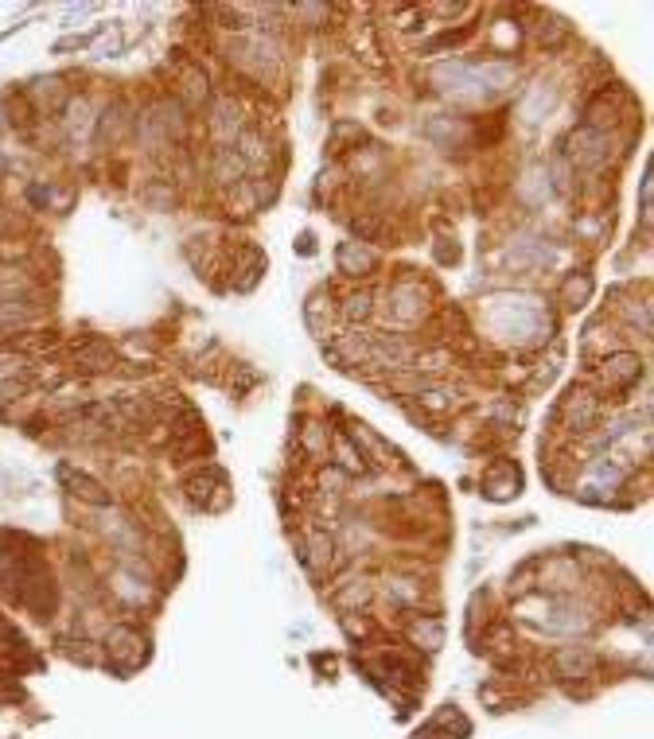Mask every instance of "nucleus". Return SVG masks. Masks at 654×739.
<instances>
[{
    "instance_id": "1",
    "label": "nucleus",
    "mask_w": 654,
    "mask_h": 739,
    "mask_svg": "<svg viewBox=\"0 0 654 739\" xmlns=\"http://www.w3.org/2000/svg\"><path fill=\"white\" fill-rule=\"evenodd\" d=\"M604 417V397L588 386H569V393L561 397V421L569 432H588L596 428Z\"/></svg>"
},
{
    "instance_id": "2",
    "label": "nucleus",
    "mask_w": 654,
    "mask_h": 739,
    "mask_svg": "<svg viewBox=\"0 0 654 739\" xmlns=\"http://www.w3.org/2000/svg\"><path fill=\"white\" fill-rule=\"evenodd\" d=\"M390 319L398 327H413L425 319V292L417 281H398L390 288Z\"/></svg>"
},
{
    "instance_id": "3",
    "label": "nucleus",
    "mask_w": 654,
    "mask_h": 739,
    "mask_svg": "<svg viewBox=\"0 0 654 739\" xmlns=\"http://www.w3.org/2000/svg\"><path fill=\"white\" fill-rule=\"evenodd\" d=\"M106 650H109V662L117 669H133L145 662V638L133 631V627H113L106 634Z\"/></svg>"
},
{
    "instance_id": "4",
    "label": "nucleus",
    "mask_w": 654,
    "mask_h": 739,
    "mask_svg": "<svg viewBox=\"0 0 654 739\" xmlns=\"http://www.w3.org/2000/svg\"><path fill=\"white\" fill-rule=\"evenodd\" d=\"M59 483H63L78 502H86V506H109V502H113L109 491L98 483V479H90L86 471H78V467H71V463H63V467H59Z\"/></svg>"
},
{
    "instance_id": "5",
    "label": "nucleus",
    "mask_w": 654,
    "mask_h": 739,
    "mask_svg": "<svg viewBox=\"0 0 654 739\" xmlns=\"http://www.w3.org/2000/svg\"><path fill=\"white\" fill-rule=\"evenodd\" d=\"M74 366H78V374H113L117 370V354L102 339H82L74 347Z\"/></svg>"
},
{
    "instance_id": "6",
    "label": "nucleus",
    "mask_w": 654,
    "mask_h": 739,
    "mask_svg": "<svg viewBox=\"0 0 654 739\" xmlns=\"http://www.w3.org/2000/svg\"><path fill=\"white\" fill-rule=\"evenodd\" d=\"M569 156L581 164V168H600L604 160H608V133H596V129H588V125H581L573 137H569Z\"/></svg>"
},
{
    "instance_id": "7",
    "label": "nucleus",
    "mask_w": 654,
    "mask_h": 739,
    "mask_svg": "<svg viewBox=\"0 0 654 739\" xmlns=\"http://www.w3.org/2000/svg\"><path fill=\"white\" fill-rule=\"evenodd\" d=\"M246 172H250V164L242 160V152L234 144H215V152H211V176L218 183H226V187L230 183H242Z\"/></svg>"
},
{
    "instance_id": "8",
    "label": "nucleus",
    "mask_w": 654,
    "mask_h": 739,
    "mask_svg": "<svg viewBox=\"0 0 654 739\" xmlns=\"http://www.w3.org/2000/svg\"><path fill=\"white\" fill-rule=\"evenodd\" d=\"M643 378V358L639 354H612L608 362H604V386H612V389H627V386H635Z\"/></svg>"
},
{
    "instance_id": "9",
    "label": "nucleus",
    "mask_w": 654,
    "mask_h": 739,
    "mask_svg": "<svg viewBox=\"0 0 654 739\" xmlns=\"http://www.w3.org/2000/svg\"><path fill=\"white\" fill-rule=\"evenodd\" d=\"M335 257H339V273H347V277H366L378 269V253H370L363 242H343Z\"/></svg>"
},
{
    "instance_id": "10",
    "label": "nucleus",
    "mask_w": 654,
    "mask_h": 739,
    "mask_svg": "<svg viewBox=\"0 0 654 739\" xmlns=\"http://www.w3.org/2000/svg\"><path fill=\"white\" fill-rule=\"evenodd\" d=\"M304 561L312 572H327L331 564H335V541L320 533V529H308V537H304Z\"/></svg>"
},
{
    "instance_id": "11",
    "label": "nucleus",
    "mask_w": 654,
    "mask_h": 739,
    "mask_svg": "<svg viewBox=\"0 0 654 739\" xmlns=\"http://www.w3.org/2000/svg\"><path fill=\"white\" fill-rule=\"evenodd\" d=\"M133 129V117H129V109L121 106V102H113V106L98 117V141H109V144H117L125 133Z\"/></svg>"
},
{
    "instance_id": "12",
    "label": "nucleus",
    "mask_w": 654,
    "mask_h": 739,
    "mask_svg": "<svg viewBox=\"0 0 654 739\" xmlns=\"http://www.w3.org/2000/svg\"><path fill=\"white\" fill-rule=\"evenodd\" d=\"M339 316L347 319V323H366V319L374 316V296L359 288V292H347L343 296V304H339Z\"/></svg>"
},
{
    "instance_id": "13",
    "label": "nucleus",
    "mask_w": 654,
    "mask_h": 739,
    "mask_svg": "<svg viewBox=\"0 0 654 739\" xmlns=\"http://www.w3.org/2000/svg\"><path fill=\"white\" fill-rule=\"evenodd\" d=\"M36 374V366L16 351H0V382H28Z\"/></svg>"
},
{
    "instance_id": "14",
    "label": "nucleus",
    "mask_w": 654,
    "mask_h": 739,
    "mask_svg": "<svg viewBox=\"0 0 654 739\" xmlns=\"http://www.w3.org/2000/svg\"><path fill=\"white\" fill-rule=\"evenodd\" d=\"M327 444H331V432L320 421H308L300 428V448L308 456H327Z\"/></svg>"
},
{
    "instance_id": "15",
    "label": "nucleus",
    "mask_w": 654,
    "mask_h": 739,
    "mask_svg": "<svg viewBox=\"0 0 654 739\" xmlns=\"http://www.w3.org/2000/svg\"><path fill=\"white\" fill-rule=\"evenodd\" d=\"M335 467H339L343 475H355V471L363 475L366 471V459L355 452V444H351L347 436H335Z\"/></svg>"
},
{
    "instance_id": "16",
    "label": "nucleus",
    "mask_w": 654,
    "mask_h": 739,
    "mask_svg": "<svg viewBox=\"0 0 654 739\" xmlns=\"http://www.w3.org/2000/svg\"><path fill=\"white\" fill-rule=\"evenodd\" d=\"M339 607H355V603H366L370 599V584L366 580H351V588L347 592H339Z\"/></svg>"
}]
</instances>
